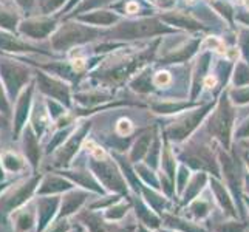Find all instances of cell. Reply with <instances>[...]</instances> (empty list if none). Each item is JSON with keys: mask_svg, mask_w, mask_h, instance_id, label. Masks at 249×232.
<instances>
[{"mask_svg": "<svg viewBox=\"0 0 249 232\" xmlns=\"http://www.w3.org/2000/svg\"><path fill=\"white\" fill-rule=\"evenodd\" d=\"M132 130V124H130V121H125V119H123V121H119V124H118V132L121 133V135H125V133H128Z\"/></svg>", "mask_w": 249, "mask_h": 232, "instance_id": "1", "label": "cell"}, {"mask_svg": "<svg viewBox=\"0 0 249 232\" xmlns=\"http://www.w3.org/2000/svg\"><path fill=\"white\" fill-rule=\"evenodd\" d=\"M169 79H170V77H169V74H167V73H160V74L157 76L155 82L161 85V84H167V82H169Z\"/></svg>", "mask_w": 249, "mask_h": 232, "instance_id": "2", "label": "cell"}, {"mask_svg": "<svg viewBox=\"0 0 249 232\" xmlns=\"http://www.w3.org/2000/svg\"><path fill=\"white\" fill-rule=\"evenodd\" d=\"M84 61H82V59H76V61H74V64H73V67H74V70H82V68H84Z\"/></svg>", "mask_w": 249, "mask_h": 232, "instance_id": "3", "label": "cell"}, {"mask_svg": "<svg viewBox=\"0 0 249 232\" xmlns=\"http://www.w3.org/2000/svg\"><path fill=\"white\" fill-rule=\"evenodd\" d=\"M213 84H215V79H213V77H208V79H206V87H212Z\"/></svg>", "mask_w": 249, "mask_h": 232, "instance_id": "4", "label": "cell"}, {"mask_svg": "<svg viewBox=\"0 0 249 232\" xmlns=\"http://www.w3.org/2000/svg\"><path fill=\"white\" fill-rule=\"evenodd\" d=\"M136 8H138V6H136L135 3H130V5H128V6H127V10H128V11H130V13H132V11H135V10H136Z\"/></svg>", "mask_w": 249, "mask_h": 232, "instance_id": "5", "label": "cell"}, {"mask_svg": "<svg viewBox=\"0 0 249 232\" xmlns=\"http://www.w3.org/2000/svg\"><path fill=\"white\" fill-rule=\"evenodd\" d=\"M245 5H246V6L249 8V0H245Z\"/></svg>", "mask_w": 249, "mask_h": 232, "instance_id": "6", "label": "cell"}, {"mask_svg": "<svg viewBox=\"0 0 249 232\" xmlns=\"http://www.w3.org/2000/svg\"><path fill=\"white\" fill-rule=\"evenodd\" d=\"M191 2H192V0H191Z\"/></svg>", "mask_w": 249, "mask_h": 232, "instance_id": "7", "label": "cell"}]
</instances>
